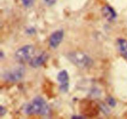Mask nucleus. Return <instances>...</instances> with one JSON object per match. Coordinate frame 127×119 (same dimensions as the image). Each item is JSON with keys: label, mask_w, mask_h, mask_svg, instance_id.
Listing matches in <instances>:
<instances>
[{"label": "nucleus", "mask_w": 127, "mask_h": 119, "mask_svg": "<svg viewBox=\"0 0 127 119\" xmlns=\"http://www.w3.org/2000/svg\"><path fill=\"white\" fill-rule=\"evenodd\" d=\"M24 112L27 115H46L49 113L50 107L43 98L38 96L26 105Z\"/></svg>", "instance_id": "nucleus-1"}, {"label": "nucleus", "mask_w": 127, "mask_h": 119, "mask_svg": "<svg viewBox=\"0 0 127 119\" xmlns=\"http://www.w3.org/2000/svg\"><path fill=\"white\" fill-rule=\"evenodd\" d=\"M68 58L73 64L81 69H88L93 64V60L89 55L81 51H73L68 54Z\"/></svg>", "instance_id": "nucleus-2"}, {"label": "nucleus", "mask_w": 127, "mask_h": 119, "mask_svg": "<svg viewBox=\"0 0 127 119\" xmlns=\"http://www.w3.org/2000/svg\"><path fill=\"white\" fill-rule=\"evenodd\" d=\"M35 48L33 45H26L19 48L15 53V58L20 63H24L33 57Z\"/></svg>", "instance_id": "nucleus-3"}, {"label": "nucleus", "mask_w": 127, "mask_h": 119, "mask_svg": "<svg viewBox=\"0 0 127 119\" xmlns=\"http://www.w3.org/2000/svg\"><path fill=\"white\" fill-rule=\"evenodd\" d=\"M24 73V68L22 66H18L6 72L3 74V78L7 81L17 82L23 78Z\"/></svg>", "instance_id": "nucleus-4"}, {"label": "nucleus", "mask_w": 127, "mask_h": 119, "mask_svg": "<svg viewBox=\"0 0 127 119\" xmlns=\"http://www.w3.org/2000/svg\"><path fill=\"white\" fill-rule=\"evenodd\" d=\"M69 76L66 70H62L57 76V80L60 83V89L63 92H66L69 89Z\"/></svg>", "instance_id": "nucleus-5"}, {"label": "nucleus", "mask_w": 127, "mask_h": 119, "mask_svg": "<svg viewBox=\"0 0 127 119\" xmlns=\"http://www.w3.org/2000/svg\"><path fill=\"white\" fill-rule=\"evenodd\" d=\"M64 32L62 29L57 30L52 33L49 38V45L52 48H56L63 40Z\"/></svg>", "instance_id": "nucleus-6"}, {"label": "nucleus", "mask_w": 127, "mask_h": 119, "mask_svg": "<svg viewBox=\"0 0 127 119\" xmlns=\"http://www.w3.org/2000/svg\"><path fill=\"white\" fill-rule=\"evenodd\" d=\"M48 54L46 52H43L37 57H33L29 61V64L32 68H38L43 65L48 59Z\"/></svg>", "instance_id": "nucleus-7"}, {"label": "nucleus", "mask_w": 127, "mask_h": 119, "mask_svg": "<svg viewBox=\"0 0 127 119\" xmlns=\"http://www.w3.org/2000/svg\"><path fill=\"white\" fill-rule=\"evenodd\" d=\"M103 16L109 21H114L117 17V13L115 10L109 5H105L102 9Z\"/></svg>", "instance_id": "nucleus-8"}, {"label": "nucleus", "mask_w": 127, "mask_h": 119, "mask_svg": "<svg viewBox=\"0 0 127 119\" xmlns=\"http://www.w3.org/2000/svg\"><path fill=\"white\" fill-rule=\"evenodd\" d=\"M117 44L120 54L127 60V40L124 38H119L117 40Z\"/></svg>", "instance_id": "nucleus-9"}, {"label": "nucleus", "mask_w": 127, "mask_h": 119, "mask_svg": "<svg viewBox=\"0 0 127 119\" xmlns=\"http://www.w3.org/2000/svg\"><path fill=\"white\" fill-rule=\"evenodd\" d=\"M24 6L26 7H31L33 3V0H21Z\"/></svg>", "instance_id": "nucleus-10"}, {"label": "nucleus", "mask_w": 127, "mask_h": 119, "mask_svg": "<svg viewBox=\"0 0 127 119\" xmlns=\"http://www.w3.org/2000/svg\"><path fill=\"white\" fill-rule=\"evenodd\" d=\"M107 102L109 103V105L112 107H114L116 105V101H115V99H114L112 97H109L107 99Z\"/></svg>", "instance_id": "nucleus-11"}, {"label": "nucleus", "mask_w": 127, "mask_h": 119, "mask_svg": "<svg viewBox=\"0 0 127 119\" xmlns=\"http://www.w3.org/2000/svg\"><path fill=\"white\" fill-rule=\"evenodd\" d=\"M47 4L49 5V6H52V5L55 4L57 2V0H43Z\"/></svg>", "instance_id": "nucleus-12"}, {"label": "nucleus", "mask_w": 127, "mask_h": 119, "mask_svg": "<svg viewBox=\"0 0 127 119\" xmlns=\"http://www.w3.org/2000/svg\"><path fill=\"white\" fill-rule=\"evenodd\" d=\"M6 109H5V108H4L1 105V106L0 107V115H1V116H2V115H4L6 114Z\"/></svg>", "instance_id": "nucleus-13"}, {"label": "nucleus", "mask_w": 127, "mask_h": 119, "mask_svg": "<svg viewBox=\"0 0 127 119\" xmlns=\"http://www.w3.org/2000/svg\"><path fill=\"white\" fill-rule=\"evenodd\" d=\"M73 118H83V117H81V116H73Z\"/></svg>", "instance_id": "nucleus-14"}]
</instances>
